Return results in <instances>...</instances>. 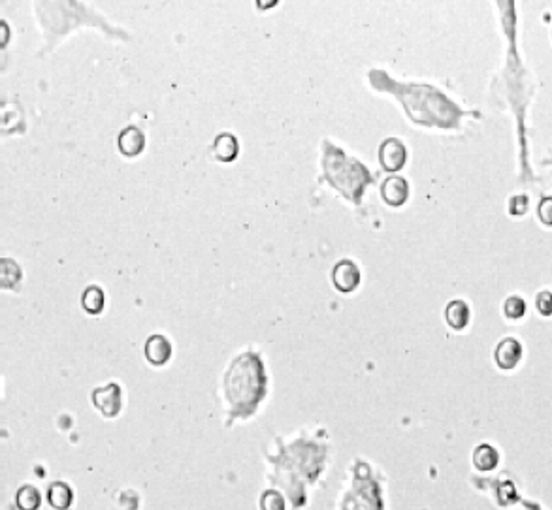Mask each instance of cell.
I'll use <instances>...</instances> for the list:
<instances>
[{
	"label": "cell",
	"instance_id": "6da1fadb",
	"mask_svg": "<svg viewBox=\"0 0 552 510\" xmlns=\"http://www.w3.org/2000/svg\"><path fill=\"white\" fill-rule=\"evenodd\" d=\"M264 371L258 356L243 354L236 358L225 379V392L228 403L236 411H253L264 396Z\"/></svg>",
	"mask_w": 552,
	"mask_h": 510
},
{
	"label": "cell",
	"instance_id": "7a4b0ae2",
	"mask_svg": "<svg viewBox=\"0 0 552 510\" xmlns=\"http://www.w3.org/2000/svg\"><path fill=\"white\" fill-rule=\"evenodd\" d=\"M92 403L104 416L114 418L121 412V403H123L121 388L117 384H108L104 388H96L92 392Z\"/></svg>",
	"mask_w": 552,
	"mask_h": 510
},
{
	"label": "cell",
	"instance_id": "3957f363",
	"mask_svg": "<svg viewBox=\"0 0 552 510\" xmlns=\"http://www.w3.org/2000/svg\"><path fill=\"white\" fill-rule=\"evenodd\" d=\"M379 160H381L385 170H402L404 164L407 162V149H405V145L400 140L390 138L387 142H382L381 149H379Z\"/></svg>",
	"mask_w": 552,
	"mask_h": 510
},
{
	"label": "cell",
	"instance_id": "277c9868",
	"mask_svg": "<svg viewBox=\"0 0 552 510\" xmlns=\"http://www.w3.org/2000/svg\"><path fill=\"white\" fill-rule=\"evenodd\" d=\"M332 281L340 292H353L360 284V270L353 262L341 260L334 268Z\"/></svg>",
	"mask_w": 552,
	"mask_h": 510
},
{
	"label": "cell",
	"instance_id": "5b68a950",
	"mask_svg": "<svg viewBox=\"0 0 552 510\" xmlns=\"http://www.w3.org/2000/svg\"><path fill=\"white\" fill-rule=\"evenodd\" d=\"M381 194L382 200L392 207H400L404 206L407 198H409V184L405 181L404 178H398V176H392V178L385 179V183L381 187Z\"/></svg>",
	"mask_w": 552,
	"mask_h": 510
},
{
	"label": "cell",
	"instance_id": "8992f818",
	"mask_svg": "<svg viewBox=\"0 0 552 510\" xmlns=\"http://www.w3.org/2000/svg\"><path fill=\"white\" fill-rule=\"evenodd\" d=\"M520 356H522V345H520L517 339L507 337V339H503L502 343L498 345L494 358L495 363H498L502 369H513L517 368Z\"/></svg>",
	"mask_w": 552,
	"mask_h": 510
},
{
	"label": "cell",
	"instance_id": "52a82bcc",
	"mask_svg": "<svg viewBox=\"0 0 552 510\" xmlns=\"http://www.w3.org/2000/svg\"><path fill=\"white\" fill-rule=\"evenodd\" d=\"M145 356H147L149 363L153 365H163L170 360L172 356V345L170 341L164 335H153L149 337L145 343Z\"/></svg>",
	"mask_w": 552,
	"mask_h": 510
},
{
	"label": "cell",
	"instance_id": "ba28073f",
	"mask_svg": "<svg viewBox=\"0 0 552 510\" xmlns=\"http://www.w3.org/2000/svg\"><path fill=\"white\" fill-rule=\"evenodd\" d=\"M117 145H119V151L123 153V155H127V156L140 155L143 149V145H145V136L142 134V130H140V128L128 127V128H125L123 132H121Z\"/></svg>",
	"mask_w": 552,
	"mask_h": 510
},
{
	"label": "cell",
	"instance_id": "9c48e42d",
	"mask_svg": "<svg viewBox=\"0 0 552 510\" xmlns=\"http://www.w3.org/2000/svg\"><path fill=\"white\" fill-rule=\"evenodd\" d=\"M447 324L453 328V330H464L469 322V307L466 301L462 299H454L451 304L447 305L445 311Z\"/></svg>",
	"mask_w": 552,
	"mask_h": 510
},
{
	"label": "cell",
	"instance_id": "30bf717a",
	"mask_svg": "<svg viewBox=\"0 0 552 510\" xmlns=\"http://www.w3.org/2000/svg\"><path fill=\"white\" fill-rule=\"evenodd\" d=\"M74 493L66 482H53L48 489V501L55 510H66L72 504Z\"/></svg>",
	"mask_w": 552,
	"mask_h": 510
},
{
	"label": "cell",
	"instance_id": "8fae6325",
	"mask_svg": "<svg viewBox=\"0 0 552 510\" xmlns=\"http://www.w3.org/2000/svg\"><path fill=\"white\" fill-rule=\"evenodd\" d=\"M238 140L234 138L232 134H221L215 138V143H213V153L215 156L223 160V162H232L234 158L238 156Z\"/></svg>",
	"mask_w": 552,
	"mask_h": 510
},
{
	"label": "cell",
	"instance_id": "7c38bea8",
	"mask_svg": "<svg viewBox=\"0 0 552 510\" xmlns=\"http://www.w3.org/2000/svg\"><path fill=\"white\" fill-rule=\"evenodd\" d=\"M498 461H500V454H498L495 448L490 447V445H481V447L475 448L473 463L477 469H481V471H492L498 465Z\"/></svg>",
	"mask_w": 552,
	"mask_h": 510
},
{
	"label": "cell",
	"instance_id": "4fadbf2b",
	"mask_svg": "<svg viewBox=\"0 0 552 510\" xmlns=\"http://www.w3.org/2000/svg\"><path fill=\"white\" fill-rule=\"evenodd\" d=\"M15 503L19 510H38L42 504V496L34 486H21L17 496H15Z\"/></svg>",
	"mask_w": 552,
	"mask_h": 510
},
{
	"label": "cell",
	"instance_id": "5bb4252c",
	"mask_svg": "<svg viewBox=\"0 0 552 510\" xmlns=\"http://www.w3.org/2000/svg\"><path fill=\"white\" fill-rule=\"evenodd\" d=\"M106 299V296H104V292H102V288H99V286H89L85 292H83V309H85L87 312H91V315H99V312H102V309H104V301Z\"/></svg>",
	"mask_w": 552,
	"mask_h": 510
},
{
	"label": "cell",
	"instance_id": "9a60e30c",
	"mask_svg": "<svg viewBox=\"0 0 552 510\" xmlns=\"http://www.w3.org/2000/svg\"><path fill=\"white\" fill-rule=\"evenodd\" d=\"M260 509L262 510H285V499L283 496L276 491V489H268L264 491V496L260 499Z\"/></svg>",
	"mask_w": 552,
	"mask_h": 510
},
{
	"label": "cell",
	"instance_id": "2e32d148",
	"mask_svg": "<svg viewBox=\"0 0 552 510\" xmlns=\"http://www.w3.org/2000/svg\"><path fill=\"white\" fill-rule=\"evenodd\" d=\"M503 311L509 319H520L526 312V304H524V299L520 296H511L503 305Z\"/></svg>",
	"mask_w": 552,
	"mask_h": 510
},
{
	"label": "cell",
	"instance_id": "e0dca14e",
	"mask_svg": "<svg viewBox=\"0 0 552 510\" xmlns=\"http://www.w3.org/2000/svg\"><path fill=\"white\" fill-rule=\"evenodd\" d=\"M538 309L541 315L551 317L552 315V292H539L538 294Z\"/></svg>",
	"mask_w": 552,
	"mask_h": 510
},
{
	"label": "cell",
	"instance_id": "ac0fdd59",
	"mask_svg": "<svg viewBox=\"0 0 552 510\" xmlns=\"http://www.w3.org/2000/svg\"><path fill=\"white\" fill-rule=\"evenodd\" d=\"M539 219L546 226H552V198H545L539 204Z\"/></svg>",
	"mask_w": 552,
	"mask_h": 510
},
{
	"label": "cell",
	"instance_id": "d6986e66",
	"mask_svg": "<svg viewBox=\"0 0 552 510\" xmlns=\"http://www.w3.org/2000/svg\"><path fill=\"white\" fill-rule=\"evenodd\" d=\"M528 209V196H524V194H518V196H515V198L511 200L509 204V211L513 213V215H522L524 211Z\"/></svg>",
	"mask_w": 552,
	"mask_h": 510
}]
</instances>
